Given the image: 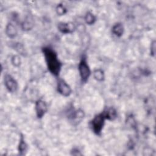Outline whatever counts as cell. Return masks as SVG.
Returning a JSON list of instances; mask_svg holds the SVG:
<instances>
[{
    "instance_id": "cell-1",
    "label": "cell",
    "mask_w": 156,
    "mask_h": 156,
    "mask_svg": "<svg viewBox=\"0 0 156 156\" xmlns=\"http://www.w3.org/2000/svg\"><path fill=\"white\" fill-rule=\"evenodd\" d=\"M43 52L45 57V60L49 71L54 76L59 74L62 63L58 60L55 52L49 47L43 48Z\"/></svg>"
},
{
    "instance_id": "cell-2",
    "label": "cell",
    "mask_w": 156,
    "mask_h": 156,
    "mask_svg": "<svg viewBox=\"0 0 156 156\" xmlns=\"http://www.w3.org/2000/svg\"><path fill=\"white\" fill-rule=\"evenodd\" d=\"M105 119L106 118L102 112V113L96 115L91 121V127L96 134L99 135L101 132Z\"/></svg>"
},
{
    "instance_id": "cell-3",
    "label": "cell",
    "mask_w": 156,
    "mask_h": 156,
    "mask_svg": "<svg viewBox=\"0 0 156 156\" xmlns=\"http://www.w3.org/2000/svg\"><path fill=\"white\" fill-rule=\"evenodd\" d=\"M79 70L82 81L83 82H87L88 77H90L91 71L85 58H83L80 62V63L79 65Z\"/></svg>"
},
{
    "instance_id": "cell-4",
    "label": "cell",
    "mask_w": 156,
    "mask_h": 156,
    "mask_svg": "<svg viewBox=\"0 0 156 156\" xmlns=\"http://www.w3.org/2000/svg\"><path fill=\"white\" fill-rule=\"evenodd\" d=\"M57 90L64 96H68L71 93L70 87L63 79H59L57 84Z\"/></svg>"
},
{
    "instance_id": "cell-5",
    "label": "cell",
    "mask_w": 156,
    "mask_h": 156,
    "mask_svg": "<svg viewBox=\"0 0 156 156\" xmlns=\"http://www.w3.org/2000/svg\"><path fill=\"white\" fill-rule=\"evenodd\" d=\"M4 82L6 88L9 91L13 93L16 90L18 87L17 83L10 75H5V76L4 77Z\"/></svg>"
},
{
    "instance_id": "cell-6",
    "label": "cell",
    "mask_w": 156,
    "mask_h": 156,
    "mask_svg": "<svg viewBox=\"0 0 156 156\" xmlns=\"http://www.w3.org/2000/svg\"><path fill=\"white\" fill-rule=\"evenodd\" d=\"M47 109L46 104L43 101L39 100L36 102L35 110L38 118H41L43 116V115L47 112Z\"/></svg>"
},
{
    "instance_id": "cell-7",
    "label": "cell",
    "mask_w": 156,
    "mask_h": 156,
    "mask_svg": "<svg viewBox=\"0 0 156 156\" xmlns=\"http://www.w3.org/2000/svg\"><path fill=\"white\" fill-rule=\"evenodd\" d=\"M58 29L62 33L68 34L74 31V26L72 23H60L58 24Z\"/></svg>"
},
{
    "instance_id": "cell-8",
    "label": "cell",
    "mask_w": 156,
    "mask_h": 156,
    "mask_svg": "<svg viewBox=\"0 0 156 156\" xmlns=\"http://www.w3.org/2000/svg\"><path fill=\"white\" fill-rule=\"evenodd\" d=\"M84 116L83 112L81 110H78L76 111H74L70 115L69 117L71 120V121L73 123H77L78 122L80 121Z\"/></svg>"
},
{
    "instance_id": "cell-9",
    "label": "cell",
    "mask_w": 156,
    "mask_h": 156,
    "mask_svg": "<svg viewBox=\"0 0 156 156\" xmlns=\"http://www.w3.org/2000/svg\"><path fill=\"white\" fill-rule=\"evenodd\" d=\"M103 113L106 119H108L110 120H113L116 117V112L113 108H108L106 110H105Z\"/></svg>"
},
{
    "instance_id": "cell-10",
    "label": "cell",
    "mask_w": 156,
    "mask_h": 156,
    "mask_svg": "<svg viewBox=\"0 0 156 156\" xmlns=\"http://www.w3.org/2000/svg\"><path fill=\"white\" fill-rule=\"evenodd\" d=\"M5 32L7 35L11 38L15 37L17 34V30L16 27L12 24H9L7 25Z\"/></svg>"
},
{
    "instance_id": "cell-11",
    "label": "cell",
    "mask_w": 156,
    "mask_h": 156,
    "mask_svg": "<svg viewBox=\"0 0 156 156\" xmlns=\"http://www.w3.org/2000/svg\"><path fill=\"white\" fill-rule=\"evenodd\" d=\"M123 30H124V28L122 25L121 23L116 24L112 28V32L115 35L118 37H120L122 35L123 33Z\"/></svg>"
},
{
    "instance_id": "cell-12",
    "label": "cell",
    "mask_w": 156,
    "mask_h": 156,
    "mask_svg": "<svg viewBox=\"0 0 156 156\" xmlns=\"http://www.w3.org/2000/svg\"><path fill=\"white\" fill-rule=\"evenodd\" d=\"M94 78L99 80V81H102L104 78V73L103 71L101 70V69H96L94 71Z\"/></svg>"
},
{
    "instance_id": "cell-13",
    "label": "cell",
    "mask_w": 156,
    "mask_h": 156,
    "mask_svg": "<svg viewBox=\"0 0 156 156\" xmlns=\"http://www.w3.org/2000/svg\"><path fill=\"white\" fill-rule=\"evenodd\" d=\"M96 18L91 13H87L86 16H85V21L86 23L88 24H92L94 23Z\"/></svg>"
},
{
    "instance_id": "cell-14",
    "label": "cell",
    "mask_w": 156,
    "mask_h": 156,
    "mask_svg": "<svg viewBox=\"0 0 156 156\" xmlns=\"http://www.w3.org/2000/svg\"><path fill=\"white\" fill-rule=\"evenodd\" d=\"M26 150H27V144L24 142V139L23 138H21V139L20 140V145H19V152H20L21 153L23 152V154H24V152L26 151Z\"/></svg>"
},
{
    "instance_id": "cell-15",
    "label": "cell",
    "mask_w": 156,
    "mask_h": 156,
    "mask_svg": "<svg viewBox=\"0 0 156 156\" xmlns=\"http://www.w3.org/2000/svg\"><path fill=\"white\" fill-rule=\"evenodd\" d=\"M57 12L58 14L62 15H63L65 13V9L64 7L62 5L60 4L57 7Z\"/></svg>"
},
{
    "instance_id": "cell-16",
    "label": "cell",
    "mask_w": 156,
    "mask_h": 156,
    "mask_svg": "<svg viewBox=\"0 0 156 156\" xmlns=\"http://www.w3.org/2000/svg\"><path fill=\"white\" fill-rule=\"evenodd\" d=\"M12 63L15 66H18L20 64V59L18 56H14L12 58Z\"/></svg>"
}]
</instances>
